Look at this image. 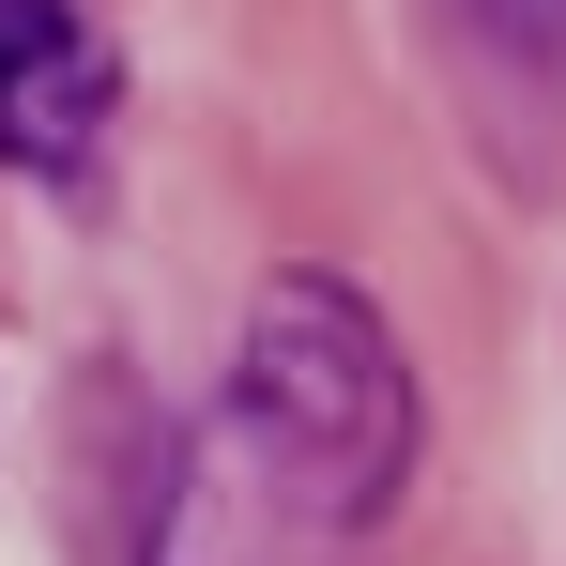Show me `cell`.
Returning <instances> with one entry per match:
<instances>
[{
  "instance_id": "cell-1",
  "label": "cell",
  "mask_w": 566,
  "mask_h": 566,
  "mask_svg": "<svg viewBox=\"0 0 566 566\" xmlns=\"http://www.w3.org/2000/svg\"><path fill=\"white\" fill-rule=\"evenodd\" d=\"M214 413H230L306 505H337V521H382L398 474H413V368H398L382 306L337 291V276H276L261 291L245 368H230Z\"/></svg>"
},
{
  "instance_id": "cell-2",
  "label": "cell",
  "mask_w": 566,
  "mask_h": 566,
  "mask_svg": "<svg viewBox=\"0 0 566 566\" xmlns=\"http://www.w3.org/2000/svg\"><path fill=\"white\" fill-rule=\"evenodd\" d=\"M368 536V521H337V505H306L230 413L185 444V474H169V505H154V566H337Z\"/></svg>"
},
{
  "instance_id": "cell-3",
  "label": "cell",
  "mask_w": 566,
  "mask_h": 566,
  "mask_svg": "<svg viewBox=\"0 0 566 566\" xmlns=\"http://www.w3.org/2000/svg\"><path fill=\"white\" fill-rule=\"evenodd\" d=\"M107 31L77 0H0V169H31V185H62V169H93L107 154Z\"/></svg>"
},
{
  "instance_id": "cell-4",
  "label": "cell",
  "mask_w": 566,
  "mask_h": 566,
  "mask_svg": "<svg viewBox=\"0 0 566 566\" xmlns=\"http://www.w3.org/2000/svg\"><path fill=\"white\" fill-rule=\"evenodd\" d=\"M490 15H505L521 46H566V0H490Z\"/></svg>"
}]
</instances>
